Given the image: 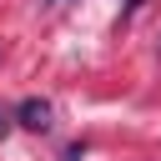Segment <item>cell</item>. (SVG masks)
I'll return each instance as SVG.
<instances>
[{
  "label": "cell",
  "instance_id": "cell-1",
  "mask_svg": "<svg viewBox=\"0 0 161 161\" xmlns=\"http://www.w3.org/2000/svg\"><path fill=\"white\" fill-rule=\"evenodd\" d=\"M15 126H25V131H50V101H40V96L20 101V106H15Z\"/></svg>",
  "mask_w": 161,
  "mask_h": 161
},
{
  "label": "cell",
  "instance_id": "cell-2",
  "mask_svg": "<svg viewBox=\"0 0 161 161\" xmlns=\"http://www.w3.org/2000/svg\"><path fill=\"white\" fill-rule=\"evenodd\" d=\"M10 126H15V116H10L5 106H0V136H10Z\"/></svg>",
  "mask_w": 161,
  "mask_h": 161
}]
</instances>
